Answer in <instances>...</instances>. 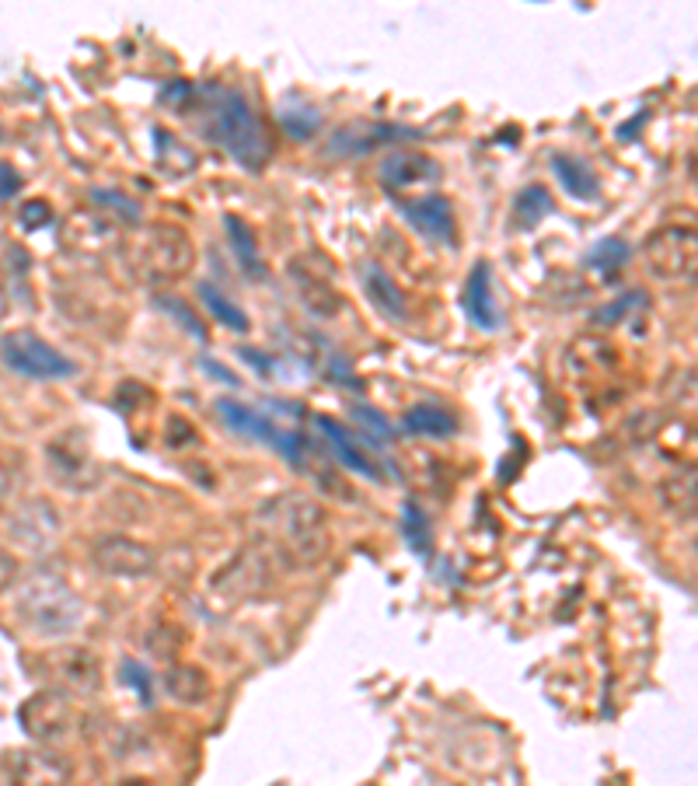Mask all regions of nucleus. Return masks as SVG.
Returning <instances> with one entry per match:
<instances>
[{
    "mask_svg": "<svg viewBox=\"0 0 698 786\" xmlns=\"http://www.w3.org/2000/svg\"><path fill=\"white\" fill-rule=\"evenodd\" d=\"M14 615L32 636L60 640L84 626L87 609H84V598L78 595V587L67 577H60L57 570H35L32 577L17 584Z\"/></svg>",
    "mask_w": 698,
    "mask_h": 786,
    "instance_id": "f257e3e1",
    "label": "nucleus"
},
{
    "mask_svg": "<svg viewBox=\"0 0 698 786\" xmlns=\"http://www.w3.org/2000/svg\"><path fill=\"white\" fill-rule=\"evenodd\" d=\"M265 528L283 545V552L300 566H318L332 552V525L326 507L308 493H283L262 504Z\"/></svg>",
    "mask_w": 698,
    "mask_h": 786,
    "instance_id": "f03ea898",
    "label": "nucleus"
},
{
    "mask_svg": "<svg viewBox=\"0 0 698 786\" xmlns=\"http://www.w3.org/2000/svg\"><path fill=\"white\" fill-rule=\"evenodd\" d=\"M203 133L252 175L262 172V165L270 161L262 122L241 92H210V119Z\"/></svg>",
    "mask_w": 698,
    "mask_h": 786,
    "instance_id": "7ed1b4c3",
    "label": "nucleus"
},
{
    "mask_svg": "<svg viewBox=\"0 0 698 786\" xmlns=\"http://www.w3.org/2000/svg\"><path fill=\"white\" fill-rule=\"evenodd\" d=\"M133 262L147 280H157V283L182 280L196 266V245L189 238V231L175 224H154L140 235L133 248Z\"/></svg>",
    "mask_w": 698,
    "mask_h": 786,
    "instance_id": "20e7f679",
    "label": "nucleus"
},
{
    "mask_svg": "<svg viewBox=\"0 0 698 786\" xmlns=\"http://www.w3.org/2000/svg\"><path fill=\"white\" fill-rule=\"evenodd\" d=\"M0 361H4L14 374L32 382H67L78 374V364L70 361L63 350H57L43 339L39 332L17 329L0 339Z\"/></svg>",
    "mask_w": 698,
    "mask_h": 786,
    "instance_id": "39448f33",
    "label": "nucleus"
},
{
    "mask_svg": "<svg viewBox=\"0 0 698 786\" xmlns=\"http://www.w3.org/2000/svg\"><path fill=\"white\" fill-rule=\"evenodd\" d=\"M213 409L221 413V420H224V426L230 434H238L245 441H256V444H265V448H273L286 461V466L304 469V441H300V434L280 431L276 420L262 417L259 409L245 406L238 399H227V396L213 402Z\"/></svg>",
    "mask_w": 698,
    "mask_h": 786,
    "instance_id": "423d86ee",
    "label": "nucleus"
},
{
    "mask_svg": "<svg viewBox=\"0 0 698 786\" xmlns=\"http://www.w3.org/2000/svg\"><path fill=\"white\" fill-rule=\"evenodd\" d=\"M35 668L49 682V689H60L67 695H95L102 689V660L84 643H63L49 647L35 657Z\"/></svg>",
    "mask_w": 698,
    "mask_h": 786,
    "instance_id": "0eeeda50",
    "label": "nucleus"
},
{
    "mask_svg": "<svg viewBox=\"0 0 698 786\" xmlns=\"http://www.w3.org/2000/svg\"><path fill=\"white\" fill-rule=\"evenodd\" d=\"M17 724H22V730L32 741L52 744V741L70 738V730L78 727V709L67 692L39 689L22 703V709H17Z\"/></svg>",
    "mask_w": 698,
    "mask_h": 786,
    "instance_id": "6e6552de",
    "label": "nucleus"
},
{
    "mask_svg": "<svg viewBox=\"0 0 698 786\" xmlns=\"http://www.w3.org/2000/svg\"><path fill=\"white\" fill-rule=\"evenodd\" d=\"M695 259H698V238L695 227L685 224H667L660 227L656 235L647 242V262L656 277H691L695 273Z\"/></svg>",
    "mask_w": 698,
    "mask_h": 786,
    "instance_id": "1a4fd4ad",
    "label": "nucleus"
},
{
    "mask_svg": "<svg viewBox=\"0 0 698 786\" xmlns=\"http://www.w3.org/2000/svg\"><path fill=\"white\" fill-rule=\"evenodd\" d=\"M49 476L67 490H87L95 482V458L81 431H67L46 444Z\"/></svg>",
    "mask_w": 698,
    "mask_h": 786,
    "instance_id": "9d476101",
    "label": "nucleus"
},
{
    "mask_svg": "<svg viewBox=\"0 0 698 786\" xmlns=\"http://www.w3.org/2000/svg\"><path fill=\"white\" fill-rule=\"evenodd\" d=\"M92 560L102 574L133 580V577H147L157 566V552L147 542L133 539V535H105V539L95 542Z\"/></svg>",
    "mask_w": 698,
    "mask_h": 786,
    "instance_id": "9b49d317",
    "label": "nucleus"
},
{
    "mask_svg": "<svg viewBox=\"0 0 698 786\" xmlns=\"http://www.w3.org/2000/svg\"><path fill=\"white\" fill-rule=\"evenodd\" d=\"M63 521L49 500H25L11 514V539L28 552H49L60 542Z\"/></svg>",
    "mask_w": 698,
    "mask_h": 786,
    "instance_id": "f8f14e48",
    "label": "nucleus"
},
{
    "mask_svg": "<svg viewBox=\"0 0 698 786\" xmlns=\"http://www.w3.org/2000/svg\"><path fill=\"white\" fill-rule=\"evenodd\" d=\"M399 210H402V218L413 224L423 238L437 242V245H451L454 235H458L454 207H451V200H447V196H440V192L416 196V200H399Z\"/></svg>",
    "mask_w": 698,
    "mask_h": 786,
    "instance_id": "ddd939ff",
    "label": "nucleus"
},
{
    "mask_svg": "<svg viewBox=\"0 0 698 786\" xmlns=\"http://www.w3.org/2000/svg\"><path fill=\"white\" fill-rule=\"evenodd\" d=\"M405 137H419L416 130L405 127H391V122H350V127L335 130L326 144V154L332 157H360L378 151L381 144H391V140H405Z\"/></svg>",
    "mask_w": 698,
    "mask_h": 786,
    "instance_id": "4468645a",
    "label": "nucleus"
},
{
    "mask_svg": "<svg viewBox=\"0 0 698 786\" xmlns=\"http://www.w3.org/2000/svg\"><path fill=\"white\" fill-rule=\"evenodd\" d=\"M461 312L482 332H496L499 326H504V315H499L496 294H493L489 262H475L472 266V273H469V280H464V288H461Z\"/></svg>",
    "mask_w": 698,
    "mask_h": 786,
    "instance_id": "2eb2a0df",
    "label": "nucleus"
},
{
    "mask_svg": "<svg viewBox=\"0 0 698 786\" xmlns=\"http://www.w3.org/2000/svg\"><path fill=\"white\" fill-rule=\"evenodd\" d=\"M440 178V161H434L423 151L402 148L391 151L381 161V183L388 189H416V186H434Z\"/></svg>",
    "mask_w": 698,
    "mask_h": 786,
    "instance_id": "dca6fc26",
    "label": "nucleus"
},
{
    "mask_svg": "<svg viewBox=\"0 0 698 786\" xmlns=\"http://www.w3.org/2000/svg\"><path fill=\"white\" fill-rule=\"evenodd\" d=\"M360 288L370 301V308L378 312L391 326H405L409 321V308H405V294L399 291V283L391 280V273L378 259H370L360 266Z\"/></svg>",
    "mask_w": 698,
    "mask_h": 786,
    "instance_id": "f3484780",
    "label": "nucleus"
},
{
    "mask_svg": "<svg viewBox=\"0 0 698 786\" xmlns=\"http://www.w3.org/2000/svg\"><path fill=\"white\" fill-rule=\"evenodd\" d=\"M291 280H294V291L297 297L308 305L311 315L318 318H335L343 312V297L332 288L329 277H321V270H315L311 259H297L291 262Z\"/></svg>",
    "mask_w": 698,
    "mask_h": 786,
    "instance_id": "a211bd4d",
    "label": "nucleus"
},
{
    "mask_svg": "<svg viewBox=\"0 0 698 786\" xmlns=\"http://www.w3.org/2000/svg\"><path fill=\"white\" fill-rule=\"evenodd\" d=\"M315 426H318V434L329 441V448H332V455H335L339 466L350 469L353 476L374 479V482L381 479V466H378V461H374V458L360 448V444H356V437L346 431L343 423H335L332 417H318Z\"/></svg>",
    "mask_w": 698,
    "mask_h": 786,
    "instance_id": "6ab92c4d",
    "label": "nucleus"
},
{
    "mask_svg": "<svg viewBox=\"0 0 698 786\" xmlns=\"http://www.w3.org/2000/svg\"><path fill=\"white\" fill-rule=\"evenodd\" d=\"M11 779H14V786H67L70 765L60 755L46 752V748H35V752L14 755Z\"/></svg>",
    "mask_w": 698,
    "mask_h": 786,
    "instance_id": "aec40b11",
    "label": "nucleus"
},
{
    "mask_svg": "<svg viewBox=\"0 0 698 786\" xmlns=\"http://www.w3.org/2000/svg\"><path fill=\"white\" fill-rule=\"evenodd\" d=\"M552 172H556V178H559L563 189L572 196V200L594 203L601 196V178L580 154H566V151L552 154Z\"/></svg>",
    "mask_w": 698,
    "mask_h": 786,
    "instance_id": "412c9836",
    "label": "nucleus"
},
{
    "mask_svg": "<svg viewBox=\"0 0 698 786\" xmlns=\"http://www.w3.org/2000/svg\"><path fill=\"white\" fill-rule=\"evenodd\" d=\"M165 692L171 695L175 703H186V706H200L206 703V695H210V674L203 668H196V665H175L165 671Z\"/></svg>",
    "mask_w": 698,
    "mask_h": 786,
    "instance_id": "4be33fe9",
    "label": "nucleus"
},
{
    "mask_svg": "<svg viewBox=\"0 0 698 786\" xmlns=\"http://www.w3.org/2000/svg\"><path fill=\"white\" fill-rule=\"evenodd\" d=\"M402 431H405V434H416V437L443 441V437H454V434H458V420L447 413V409H440V406L419 402V406H413V409H409V413L402 417Z\"/></svg>",
    "mask_w": 698,
    "mask_h": 786,
    "instance_id": "5701e85b",
    "label": "nucleus"
},
{
    "mask_svg": "<svg viewBox=\"0 0 698 786\" xmlns=\"http://www.w3.org/2000/svg\"><path fill=\"white\" fill-rule=\"evenodd\" d=\"M224 224H227V242H230V248H235L238 270H241L245 277H252V280L265 277V262H262V256H259V242H256V235H252V227H248L241 218H235V213H227Z\"/></svg>",
    "mask_w": 698,
    "mask_h": 786,
    "instance_id": "b1692460",
    "label": "nucleus"
},
{
    "mask_svg": "<svg viewBox=\"0 0 698 786\" xmlns=\"http://www.w3.org/2000/svg\"><path fill=\"white\" fill-rule=\"evenodd\" d=\"M196 294H200V301H203V305H206V312L213 315V318H217L221 321V326L224 329H230V332H248V329H252V321H248V315L235 305V301H230L221 288H217V283H196Z\"/></svg>",
    "mask_w": 698,
    "mask_h": 786,
    "instance_id": "393cba45",
    "label": "nucleus"
},
{
    "mask_svg": "<svg viewBox=\"0 0 698 786\" xmlns=\"http://www.w3.org/2000/svg\"><path fill=\"white\" fill-rule=\"evenodd\" d=\"M552 192L545 186H524L521 192H517V200H513V221L521 231H531V227H539L548 213H552Z\"/></svg>",
    "mask_w": 698,
    "mask_h": 786,
    "instance_id": "a878e982",
    "label": "nucleus"
},
{
    "mask_svg": "<svg viewBox=\"0 0 698 786\" xmlns=\"http://www.w3.org/2000/svg\"><path fill=\"white\" fill-rule=\"evenodd\" d=\"M629 256H632L629 242L607 235V238H601L594 248H590L583 262L590 266V270H598V273H615V270H622L625 262H629Z\"/></svg>",
    "mask_w": 698,
    "mask_h": 786,
    "instance_id": "bb28decb",
    "label": "nucleus"
},
{
    "mask_svg": "<svg viewBox=\"0 0 698 786\" xmlns=\"http://www.w3.org/2000/svg\"><path fill=\"white\" fill-rule=\"evenodd\" d=\"M647 308H650V294H647V291H629V294L615 297L612 305H604V308L594 315V326L612 329V326H618V321L632 318L636 312H647Z\"/></svg>",
    "mask_w": 698,
    "mask_h": 786,
    "instance_id": "cd10ccee",
    "label": "nucleus"
},
{
    "mask_svg": "<svg viewBox=\"0 0 698 786\" xmlns=\"http://www.w3.org/2000/svg\"><path fill=\"white\" fill-rule=\"evenodd\" d=\"M154 308H161L165 315H171L178 326H182L192 339H200V343H206V329H203V318L196 315L186 301H178V297H171V294H157L154 297Z\"/></svg>",
    "mask_w": 698,
    "mask_h": 786,
    "instance_id": "c85d7f7f",
    "label": "nucleus"
},
{
    "mask_svg": "<svg viewBox=\"0 0 698 786\" xmlns=\"http://www.w3.org/2000/svg\"><path fill=\"white\" fill-rule=\"evenodd\" d=\"M119 682L127 685V689H133L137 700H140L143 706H154V674H151L147 665H140V660L127 657V660L119 665Z\"/></svg>",
    "mask_w": 698,
    "mask_h": 786,
    "instance_id": "c756f323",
    "label": "nucleus"
},
{
    "mask_svg": "<svg viewBox=\"0 0 698 786\" xmlns=\"http://www.w3.org/2000/svg\"><path fill=\"white\" fill-rule=\"evenodd\" d=\"M402 535H405V545L413 552H429V517L423 514L419 504H409L402 507Z\"/></svg>",
    "mask_w": 698,
    "mask_h": 786,
    "instance_id": "7c9ffc66",
    "label": "nucleus"
},
{
    "mask_svg": "<svg viewBox=\"0 0 698 786\" xmlns=\"http://www.w3.org/2000/svg\"><path fill=\"white\" fill-rule=\"evenodd\" d=\"M350 417L364 426V431L370 434V441H391L395 437V426L388 423V417L381 413V409H374V406H364V402H356V406H350Z\"/></svg>",
    "mask_w": 698,
    "mask_h": 786,
    "instance_id": "2f4dec72",
    "label": "nucleus"
},
{
    "mask_svg": "<svg viewBox=\"0 0 698 786\" xmlns=\"http://www.w3.org/2000/svg\"><path fill=\"white\" fill-rule=\"evenodd\" d=\"M318 113L315 109H280V127L286 130V137H294V140H308V137H315V130H318Z\"/></svg>",
    "mask_w": 698,
    "mask_h": 786,
    "instance_id": "473e14b6",
    "label": "nucleus"
},
{
    "mask_svg": "<svg viewBox=\"0 0 698 786\" xmlns=\"http://www.w3.org/2000/svg\"><path fill=\"white\" fill-rule=\"evenodd\" d=\"M92 196H95V203H98V207H105V210H116L122 221H130V224H133V221H140V207L130 200V196H122L119 189H95Z\"/></svg>",
    "mask_w": 698,
    "mask_h": 786,
    "instance_id": "72a5a7b5",
    "label": "nucleus"
},
{
    "mask_svg": "<svg viewBox=\"0 0 698 786\" xmlns=\"http://www.w3.org/2000/svg\"><path fill=\"white\" fill-rule=\"evenodd\" d=\"M667 504L674 511H685L688 517L695 514V479L691 476H677L667 482Z\"/></svg>",
    "mask_w": 698,
    "mask_h": 786,
    "instance_id": "f704fd0d",
    "label": "nucleus"
},
{
    "mask_svg": "<svg viewBox=\"0 0 698 786\" xmlns=\"http://www.w3.org/2000/svg\"><path fill=\"white\" fill-rule=\"evenodd\" d=\"M17 218H22L25 231H35V227H43V224L52 221V207L46 200H28L22 210H17Z\"/></svg>",
    "mask_w": 698,
    "mask_h": 786,
    "instance_id": "c9c22d12",
    "label": "nucleus"
},
{
    "mask_svg": "<svg viewBox=\"0 0 698 786\" xmlns=\"http://www.w3.org/2000/svg\"><path fill=\"white\" fill-rule=\"evenodd\" d=\"M22 189V175L11 165V161H0V203H8Z\"/></svg>",
    "mask_w": 698,
    "mask_h": 786,
    "instance_id": "e433bc0d",
    "label": "nucleus"
},
{
    "mask_svg": "<svg viewBox=\"0 0 698 786\" xmlns=\"http://www.w3.org/2000/svg\"><path fill=\"white\" fill-rule=\"evenodd\" d=\"M17 580V556L11 549H0V595H8Z\"/></svg>",
    "mask_w": 698,
    "mask_h": 786,
    "instance_id": "4c0bfd02",
    "label": "nucleus"
},
{
    "mask_svg": "<svg viewBox=\"0 0 698 786\" xmlns=\"http://www.w3.org/2000/svg\"><path fill=\"white\" fill-rule=\"evenodd\" d=\"M8 496H11V469L4 466V461H0V511H4Z\"/></svg>",
    "mask_w": 698,
    "mask_h": 786,
    "instance_id": "58836bf2",
    "label": "nucleus"
},
{
    "mask_svg": "<svg viewBox=\"0 0 698 786\" xmlns=\"http://www.w3.org/2000/svg\"><path fill=\"white\" fill-rule=\"evenodd\" d=\"M276 786H283V783H276Z\"/></svg>",
    "mask_w": 698,
    "mask_h": 786,
    "instance_id": "ea45409f",
    "label": "nucleus"
}]
</instances>
